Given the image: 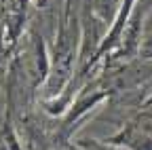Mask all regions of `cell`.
<instances>
[{
	"mask_svg": "<svg viewBox=\"0 0 152 150\" xmlns=\"http://www.w3.org/2000/svg\"><path fill=\"white\" fill-rule=\"evenodd\" d=\"M140 55L144 59H152V36H148L144 40V45L140 47Z\"/></svg>",
	"mask_w": 152,
	"mask_h": 150,
	"instance_id": "cell-2",
	"label": "cell"
},
{
	"mask_svg": "<svg viewBox=\"0 0 152 150\" xmlns=\"http://www.w3.org/2000/svg\"><path fill=\"white\" fill-rule=\"evenodd\" d=\"M76 42H78V38H76V19L72 21L70 15H66L64 23L59 26L53 64L49 70V87H47L49 97H57L64 91L66 83L70 80V74L74 72V64H76Z\"/></svg>",
	"mask_w": 152,
	"mask_h": 150,
	"instance_id": "cell-1",
	"label": "cell"
}]
</instances>
